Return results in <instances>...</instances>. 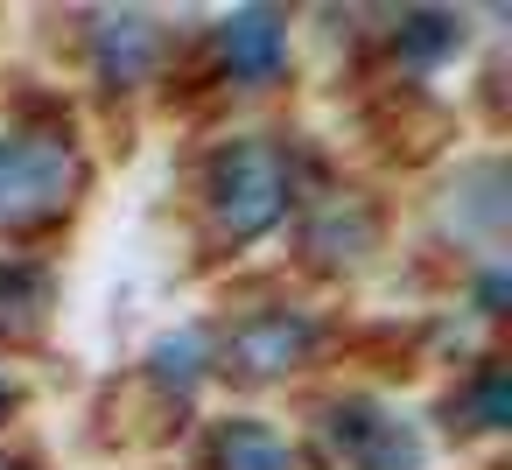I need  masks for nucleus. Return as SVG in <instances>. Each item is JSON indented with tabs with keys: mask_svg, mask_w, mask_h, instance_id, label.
Segmentation results:
<instances>
[{
	"mask_svg": "<svg viewBox=\"0 0 512 470\" xmlns=\"http://www.w3.org/2000/svg\"><path fill=\"white\" fill-rule=\"evenodd\" d=\"M204 211H211L218 246H253L288 211V155L267 134L225 141L211 155V169H204Z\"/></svg>",
	"mask_w": 512,
	"mask_h": 470,
	"instance_id": "1",
	"label": "nucleus"
},
{
	"mask_svg": "<svg viewBox=\"0 0 512 470\" xmlns=\"http://www.w3.org/2000/svg\"><path fill=\"white\" fill-rule=\"evenodd\" d=\"M85 183V162L71 148V134H8L0 141V232H29L50 225L57 211H71Z\"/></svg>",
	"mask_w": 512,
	"mask_h": 470,
	"instance_id": "2",
	"label": "nucleus"
},
{
	"mask_svg": "<svg viewBox=\"0 0 512 470\" xmlns=\"http://www.w3.org/2000/svg\"><path fill=\"white\" fill-rule=\"evenodd\" d=\"M330 442L351 470H421V456H428L421 435L379 400H337L330 407Z\"/></svg>",
	"mask_w": 512,
	"mask_h": 470,
	"instance_id": "3",
	"label": "nucleus"
},
{
	"mask_svg": "<svg viewBox=\"0 0 512 470\" xmlns=\"http://www.w3.org/2000/svg\"><path fill=\"white\" fill-rule=\"evenodd\" d=\"M309 344H316V323H309V316H295V309H260V316H246V323L232 330L225 372H239V379H274V372L302 365Z\"/></svg>",
	"mask_w": 512,
	"mask_h": 470,
	"instance_id": "4",
	"label": "nucleus"
},
{
	"mask_svg": "<svg viewBox=\"0 0 512 470\" xmlns=\"http://www.w3.org/2000/svg\"><path fill=\"white\" fill-rule=\"evenodd\" d=\"M218 57H225V78H232V85H246V92L274 85V78L288 71V29H281V15H274V8H239V15H225V22H218Z\"/></svg>",
	"mask_w": 512,
	"mask_h": 470,
	"instance_id": "5",
	"label": "nucleus"
},
{
	"mask_svg": "<svg viewBox=\"0 0 512 470\" xmlns=\"http://www.w3.org/2000/svg\"><path fill=\"white\" fill-rule=\"evenodd\" d=\"M162 57V29L148 15H106L92 29V64H99V85L106 92H134Z\"/></svg>",
	"mask_w": 512,
	"mask_h": 470,
	"instance_id": "6",
	"label": "nucleus"
},
{
	"mask_svg": "<svg viewBox=\"0 0 512 470\" xmlns=\"http://www.w3.org/2000/svg\"><path fill=\"white\" fill-rule=\"evenodd\" d=\"M50 295H57V281H50L43 267L8 260V267H0V337H29V330H43Z\"/></svg>",
	"mask_w": 512,
	"mask_h": 470,
	"instance_id": "7",
	"label": "nucleus"
},
{
	"mask_svg": "<svg viewBox=\"0 0 512 470\" xmlns=\"http://www.w3.org/2000/svg\"><path fill=\"white\" fill-rule=\"evenodd\" d=\"M211 456H218V470H295V456H288V442L267 428V421H218V435H211Z\"/></svg>",
	"mask_w": 512,
	"mask_h": 470,
	"instance_id": "8",
	"label": "nucleus"
},
{
	"mask_svg": "<svg viewBox=\"0 0 512 470\" xmlns=\"http://www.w3.org/2000/svg\"><path fill=\"white\" fill-rule=\"evenodd\" d=\"M365 246H372V211L351 204V197L323 204V218H316V232H309V253H316V260H358Z\"/></svg>",
	"mask_w": 512,
	"mask_h": 470,
	"instance_id": "9",
	"label": "nucleus"
},
{
	"mask_svg": "<svg viewBox=\"0 0 512 470\" xmlns=\"http://www.w3.org/2000/svg\"><path fill=\"white\" fill-rule=\"evenodd\" d=\"M456 43H463V22H456V15H407L400 36H393V50H400L407 64H421V71H428L435 57H449Z\"/></svg>",
	"mask_w": 512,
	"mask_h": 470,
	"instance_id": "10",
	"label": "nucleus"
},
{
	"mask_svg": "<svg viewBox=\"0 0 512 470\" xmlns=\"http://www.w3.org/2000/svg\"><path fill=\"white\" fill-rule=\"evenodd\" d=\"M148 365H155V379H162V386H176V393H183V386L204 372V330H176V337H162Z\"/></svg>",
	"mask_w": 512,
	"mask_h": 470,
	"instance_id": "11",
	"label": "nucleus"
},
{
	"mask_svg": "<svg viewBox=\"0 0 512 470\" xmlns=\"http://www.w3.org/2000/svg\"><path fill=\"white\" fill-rule=\"evenodd\" d=\"M463 407L477 414V428H505V421H512V386H505V365H498V358H491V365L470 379Z\"/></svg>",
	"mask_w": 512,
	"mask_h": 470,
	"instance_id": "12",
	"label": "nucleus"
},
{
	"mask_svg": "<svg viewBox=\"0 0 512 470\" xmlns=\"http://www.w3.org/2000/svg\"><path fill=\"white\" fill-rule=\"evenodd\" d=\"M498 302H505V274H484V288H477V309H484V316H498Z\"/></svg>",
	"mask_w": 512,
	"mask_h": 470,
	"instance_id": "13",
	"label": "nucleus"
},
{
	"mask_svg": "<svg viewBox=\"0 0 512 470\" xmlns=\"http://www.w3.org/2000/svg\"><path fill=\"white\" fill-rule=\"evenodd\" d=\"M8 407H15V393H8V379H0V421H8Z\"/></svg>",
	"mask_w": 512,
	"mask_h": 470,
	"instance_id": "14",
	"label": "nucleus"
},
{
	"mask_svg": "<svg viewBox=\"0 0 512 470\" xmlns=\"http://www.w3.org/2000/svg\"><path fill=\"white\" fill-rule=\"evenodd\" d=\"M0 470H22V463H8V456H0Z\"/></svg>",
	"mask_w": 512,
	"mask_h": 470,
	"instance_id": "15",
	"label": "nucleus"
}]
</instances>
